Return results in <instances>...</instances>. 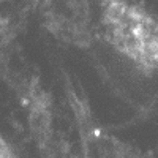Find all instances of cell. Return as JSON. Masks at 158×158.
Segmentation results:
<instances>
[{"label":"cell","instance_id":"6da1fadb","mask_svg":"<svg viewBox=\"0 0 158 158\" xmlns=\"http://www.w3.org/2000/svg\"><path fill=\"white\" fill-rule=\"evenodd\" d=\"M108 41L142 71L158 70V22L127 0H103Z\"/></svg>","mask_w":158,"mask_h":158}]
</instances>
